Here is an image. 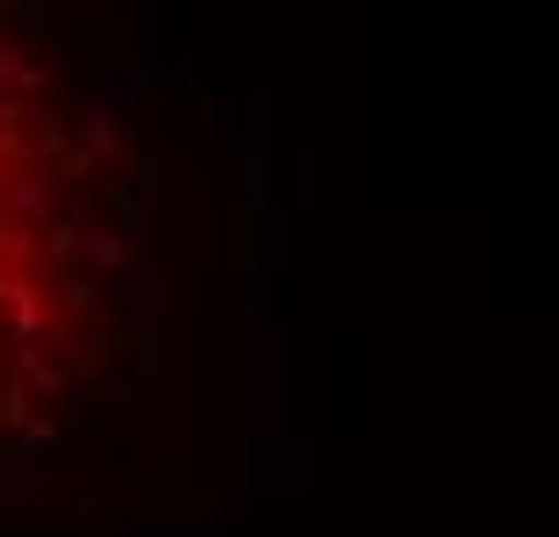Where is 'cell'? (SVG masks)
<instances>
[{"instance_id":"6da1fadb","label":"cell","mask_w":559,"mask_h":537,"mask_svg":"<svg viewBox=\"0 0 559 537\" xmlns=\"http://www.w3.org/2000/svg\"><path fill=\"white\" fill-rule=\"evenodd\" d=\"M122 351L108 136L22 0H0V452L86 408Z\"/></svg>"}]
</instances>
